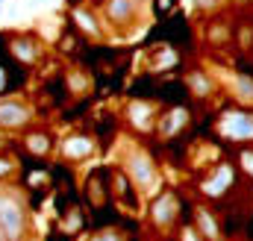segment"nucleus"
<instances>
[{"mask_svg":"<svg viewBox=\"0 0 253 241\" xmlns=\"http://www.w3.org/2000/svg\"><path fill=\"white\" fill-rule=\"evenodd\" d=\"M83 203L91 209V212H103L109 203H112V194H109V182H106V168H94L85 182H83Z\"/></svg>","mask_w":253,"mask_h":241,"instance_id":"f3484780","label":"nucleus"},{"mask_svg":"<svg viewBox=\"0 0 253 241\" xmlns=\"http://www.w3.org/2000/svg\"><path fill=\"white\" fill-rule=\"evenodd\" d=\"M62 80H65V88H68L71 97L91 91V74H88V71H77V68H74V71L62 74Z\"/></svg>","mask_w":253,"mask_h":241,"instance_id":"412c9836","label":"nucleus"},{"mask_svg":"<svg viewBox=\"0 0 253 241\" xmlns=\"http://www.w3.org/2000/svg\"><path fill=\"white\" fill-rule=\"evenodd\" d=\"M156 120H159V109L153 100H147V97H129L126 100L124 123L132 135H138V138L156 135Z\"/></svg>","mask_w":253,"mask_h":241,"instance_id":"1a4fd4ad","label":"nucleus"},{"mask_svg":"<svg viewBox=\"0 0 253 241\" xmlns=\"http://www.w3.org/2000/svg\"><path fill=\"white\" fill-rule=\"evenodd\" d=\"M227 91L239 106H253V74L251 71H233Z\"/></svg>","mask_w":253,"mask_h":241,"instance_id":"aec40b11","label":"nucleus"},{"mask_svg":"<svg viewBox=\"0 0 253 241\" xmlns=\"http://www.w3.org/2000/svg\"><path fill=\"white\" fill-rule=\"evenodd\" d=\"M147 221L156 233H171L183 224V203H180V194L174 188H165V191H156L153 200H150V209H147Z\"/></svg>","mask_w":253,"mask_h":241,"instance_id":"39448f33","label":"nucleus"},{"mask_svg":"<svg viewBox=\"0 0 253 241\" xmlns=\"http://www.w3.org/2000/svg\"><path fill=\"white\" fill-rule=\"evenodd\" d=\"M36 118V109L21 97H0V129L3 132H24Z\"/></svg>","mask_w":253,"mask_h":241,"instance_id":"ddd939ff","label":"nucleus"},{"mask_svg":"<svg viewBox=\"0 0 253 241\" xmlns=\"http://www.w3.org/2000/svg\"><path fill=\"white\" fill-rule=\"evenodd\" d=\"M239 168L236 162L230 159H215L212 165L200 168L197 180H194V188H197V197L200 200H209V203H221L227 197H233V191L239 188Z\"/></svg>","mask_w":253,"mask_h":241,"instance_id":"f257e3e1","label":"nucleus"},{"mask_svg":"<svg viewBox=\"0 0 253 241\" xmlns=\"http://www.w3.org/2000/svg\"><path fill=\"white\" fill-rule=\"evenodd\" d=\"M233 3H251V0H233Z\"/></svg>","mask_w":253,"mask_h":241,"instance_id":"c85d7f7f","label":"nucleus"},{"mask_svg":"<svg viewBox=\"0 0 253 241\" xmlns=\"http://www.w3.org/2000/svg\"><path fill=\"white\" fill-rule=\"evenodd\" d=\"M0 241H6V239H3V236H0Z\"/></svg>","mask_w":253,"mask_h":241,"instance_id":"c756f323","label":"nucleus"},{"mask_svg":"<svg viewBox=\"0 0 253 241\" xmlns=\"http://www.w3.org/2000/svg\"><path fill=\"white\" fill-rule=\"evenodd\" d=\"M212 126H215V135L230 147L253 144V106H239V103L221 106Z\"/></svg>","mask_w":253,"mask_h":241,"instance_id":"f03ea898","label":"nucleus"},{"mask_svg":"<svg viewBox=\"0 0 253 241\" xmlns=\"http://www.w3.org/2000/svg\"><path fill=\"white\" fill-rule=\"evenodd\" d=\"M27 203L18 191H3L0 188V236L6 241H24L30 230L27 218Z\"/></svg>","mask_w":253,"mask_h":241,"instance_id":"20e7f679","label":"nucleus"},{"mask_svg":"<svg viewBox=\"0 0 253 241\" xmlns=\"http://www.w3.org/2000/svg\"><path fill=\"white\" fill-rule=\"evenodd\" d=\"M53 147H56V138L50 135V129H42V126L27 129V135H24V150H27V156H33V159H47V156L53 153Z\"/></svg>","mask_w":253,"mask_h":241,"instance_id":"6ab92c4d","label":"nucleus"},{"mask_svg":"<svg viewBox=\"0 0 253 241\" xmlns=\"http://www.w3.org/2000/svg\"><path fill=\"white\" fill-rule=\"evenodd\" d=\"M189 221L191 227L200 233V239L206 241H224L227 239V233H224V218H221V209L215 206V203H209V200H194L189 209Z\"/></svg>","mask_w":253,"mask_h":241,"instance_id":"6e6552de","label":"nucleus"},{"mask_svg":"<svg viewBox=\"0 0 253 241\" xmlns=\"http://www.w3.org/2000/svg\"><path fill=\"white\" fill-rule=\"evenodd\" d=\"M3 44L9 47V56L24 68L39 65L44 59V47H42L39 36H33V33H3Z\"/></svg>","mask_w":253,"mask_h":241,"instance_id":"9b49d317","label":"nucleus"},{"mask_svg":"<svg viewBox=\"0 0 253 241\" xmlns=\"http://www.w3.org/2000/svg\"><path fill=\"white\" fill-rule=\"evenodd\" d=\"M68 27L83 41H106V36H109V27H106L100 9L91 6V3H71V9H68Z\"/></svg>","mask_w":253,"mask_h":241,"instance_id":"423d86ee","label":"nucleus"},{"mask_svg":"<svg viewBox=\"0 0 253 241\" xmlns=\"http://www.w3.org/2000/svg\"><path fill=\"white\" fill-rule=\"evenodd\" d=\"M68 3H85V0H68Z\"/></svg>","mask_w":253,"mask_h":241,"instance_id":"cd10ccee","label":"nucleus"},{"mask_svg":"<svg viewBox=\"0 0 253 241\" xmlns=\"http://www.w3.org/2000/svg\"><path fill=\"white\" fill-rule=\"evenodd\" d=\"M177 236H180L177 241H206V239H200V233H197V230L191 227L189 221H183V224L177 227Z\"/></svg>","mask_w":253,"mask_h":241,"instance_id":"393cba45","label":"nucleus"},{"mask_svg":"<svg viewBox=\"0 0 253 241\" xmlns=\"http://www.w3.org/2000/svg\"><path fill=\"white\" fill-rule=\"evenodd\" d=\"M183 85H186L189 100H194V103H212V100H218V94L224 91L221 80H218L212 71H206L203 65H194V68H189V71L183 74Z\"/></svg>","mask_w":253,"mask_h":241,"instance_id":"9d476101","label":"nucleus"},{"mask_svg":"<svg viewBox=\"0 0 253 241\" xmlns=\"http://www.w3.org/2000/svg\"><path fill=\"white\" fill-rule=\"evenodd\" d=\"M94 153H97V135H91L85 129H74V132H68L62 141H59V156H62V162H68V165L88 162Z\"/></svg>","mask_w":253,"mask_h":241,"instance_id":"f8f14e48","label":"nucleus"},{"mask_svg":"<svg viewBox=\"0 0 253 241\" xmlns=\"http://www.w3.org/2000/svg\"><path fill=\"white\" fill-rule=\"evenodd\" d=\"M174 68H180V50H177V44H156V47L147 50V74L150 77L171 74Z\"/></svg>","mask_w":253,"mask_h":241,"instance_id":"a211bd4d","label":"nucleus"},{"mask_svg":"<svg viewBox=\"0 0 253 241\" xmlns=\"http://www.w3.org/2000/svg\"><path fill=\"white\" fill-rule=\"evenodd\" d=\"M203 41H206L209 50H233V47H236V27H233V21H230L224 12L206 18Z\"/></svg>","mask_w":253,"mask_h":241,"instance_id":"dca6fc26","label":"nucleus"},{"mask_svg":"<svg viewBox=\"0 0 253 241\" xmlns=\"http://www.w3.org/2000/svg\"><path fill=\"white\" fill-rule=\"evenodd\" d=\"M236 168H239V177L253 185V144L236 147Z\"/></svg>","mask_w":253,"mask_h":241,"instance_id":"4be33fe9","label":"nucleus"},{"mask_svg":"<svg viewBox=\"0 0 253 241\" xmlns=\"http://www.w3.org/2000/svg\"><path fill=\"white\" fill-rule=\"evenodd\" d=\"M174 6H177V0H153V12L156 15H168Z\"/></svg>","mask_w":253,"mask_h":241,"instance_id":"bb28decb","label":"nucleus"},{"mask_svg":"<svg viewBox=\"0 0 253 241\" xmlns=\"http://www.w3.org/2000/svg\"><path fill=\"white\" fill-rule=\"evenodd\" d=\"M227 3H230V0H191V6H194V12H197V15H203V18H212V15H221V12L227 9Z\"/></svg>","mask_w":253,"mask_h":241,"instance_id":"5701e85b","label":"nucleus"},{"mask_svg":"<svg viewBox=\"0 0 253 241\" xmlns=\"http://www.w3.org/2000/svg\"><path fill=\"white\" fill-rule=\"evenodd\" d=\"M106 182H109L112 200H115L121 209H129L132 215H138V209H141V194H138V188L132 185V180L124 174V168H106Z\"/></svg>","mask_w":253,"mask_h":241,"instance_id":"4468645a","label":"nucleus"},{"mask_svg":"<svg viewBox=\"0 0 253 241\" xmlns=\"http://www.w3.org/2000/svg\"><path fill=\"white\" fill-rule=\"evenodd\" d=\"M124 174L132 180L138 194H156L159 188V162L147 147H129L124 153Z\"/></svg>","mask_w":253,"mask_h":241,"instance_id":"7ed1b4c3","label":"nucleus"},{"mask_svg":"<svg viewBox=\"0 0 253 241\" xmlns=\"http://www.w3.org/2000/svg\"><path fill=\"white\" fill-rule=\"evenodd\" d=\"M97 9H100L106 27L121 33V36L132 33L144 18V3L141 0H100Z\"/></svg>","mask_w":253,"mask_h":241,"instance_id":"0eeeda50","label":"nucleus"},{"mask_svg":"<svg viewBox=\"0 0 253 241\" xmlns=\"http://www.w3.org/2000/svg\"><path fill=\"white\" fill-rule=\"evenodd\" d=\"M189 126H191V109L186 106V103H171L168 109L159 112V120H156V138L174 141V138H180Z\"/></svg>","mask_w":253,"mask_h":241,"instance_id":"2eb2a0df","label":"nucleus"},{"mask_svg":"<svg viewBox=\"0 0 253 241\" xmlns=\"http://www.w3.org/2000/svg\"><path fill=\"white\" fill-rule=\"evenodd\" d=\"M12 174H15V162L0 153V180H6V177H12Z\"/></svg>","mask_w":253,"mask_h":241,"instance_id":"a878e982","label":"nucleus"},{"mask_svg":"<svg viewBox=\"0 0 253 241\" xmlns=\"http://www.w3.org/2000/svg\"><path fill=\"white\" fill-rule=\"evenodd\" d=\"M91 241H126V236L121 230H112V227H103V230H97Z\"/></svg>","mask_w":253,"mask_h":241,"instance_id":"b1692460","label":"nucleus"}]
</instances>
